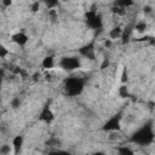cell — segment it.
Instances as JSON below:
<instances>
[{
    "label": "cell",
    "mask_w": 155,
    "mask_h": 155,
    "mask_svg": "<svg viewBox=\"0 0 155 155\" xmlns=\"http://www.w3.org/2000/svg\"><path fill=\"white\" fill-rule=\"evenodd\" d=\"M84 85H85V80L78 76H70L65 80L64 82V90L65 93L69 97H75L78 94H80L84 90Z\"/></svg>",
    "instance_id": "cell-2"
},
{
    "label": "cell",
    "mask_w": 155,
    "mask_h": 155,
    "mask_svg": "<svg viewBox=\"0 0 155 155\" xmlns=\"http://www.w3.org/2000/svg\"><path fill=\"white\" fill-rule=\"evenodd\" d=\"M79 53L81 56H84L85 58L94 59V45H93V42H90V44L82 46L81 48H79Z\"/></svg>",
    "instance_id": "cell-6"
},
{
    "label": "cell",
    "mask_w": 155,
    "mask_h": 155,
    "mask_svg": "<svg viewBox=\"0 0 155 155\" xmlns=\"http://www.w3.org/2000/svg\"><path fill=\"white\" fill-rule=\"evenodd\" d=\"M134 28H136V30H137L138 33H143V31H145V29H147V23H145V22H139V23H137V24L134 25Z\"/></svg>",
    "instance_id": "cell-13"
},
{
    "label": "cell",
    "mask_w": 155,
    "mask_h": 155,
    "mask_svg": "<svg viewBox=\"0 0 155 155\" xmlns=\"http://www.w3.org/2000/svg\"><path fill=\"white\" fill-rule=\"evenodd\" d=\"M19 105H21V99H19L18 97H16V98H13V99L11 101V107H12L13 109H17Z\"/></svg>",
    "instance_id": "cell-15"
},
{
    "label": "cell",
    "mask_w": 155,
    "mask_h": 155,
    "mask_svg": "<svg viewBox=\"0 0 155 155\" xmlns=\"http://www.w3.org/2000/svg\"><path fill=\"white\" fill-rule=\"evenodd\" d=\"M2 4L7 6V5H11V1H2Z\"/></svg>",
    "instance_id": "cell-23"
},
{
    "label": "cell",
    "mask_w": 155,
    "mask_h": 155,
    "mask_svg": "<svg viewBox=\"0 0 155 155\" xmlns=\"http://www.w3.org/2000/svg\"><path fill=\"white\" fill-rule=\"evenodd\" d=\"M48 155H70V154L67 151H63V150H57V151H51Z\"/></svg>",
    "instance_id": "cell-18"
},
{
    "label": "cell",
    "mask_w": 155,
    "mask_h": 155,
    "mask_svg": "<svg viewBox=\"0 0 155 155\" xmlns=\"http://www.w3.org/2000/svg\"><path fill=\"white\" fill-rule=\"evenodd\" d=\"M120 120H121V113L111 116L102 127L103 131H119L120 130Z\"/></svg>",
    "instance_id": "cell-5"
},
{
    "label": "cell",
    "mask_w": 155,
    "mask_h": 155,
    "mask_svg": "<svg viewBox=\"0 0 155 155\" xmlns=\"http://www.w3.org/2000/svg\"><path fill=\"white\" fill-rule=\"evenodd\" d=\"M108 64H109V61H108V59H105V61L103 62V64H102V67H101V68H102V69H105V67H108Z\"/></svg>",
    "instance_id": "cell-21"
},
{
    "label": "cell",
    "mask_w": 155,
    "mask_h": 155,
    "mask_svg": "<svg viewBox=\"0 0 155 155\" xmlns=\"http://www.w3.org/2000/svg\"><path fill=\"white\" fill-rule=\"evenodd\" d=\"M41 64H42V67H44L45 69H51V68L53 67V64H54V62H53V57H52V56H47V57H45Z\"/></svg>",
    "instance_id": "cell-11"
},
{
    "label": "cell",
    "mask_w": 155,
    "mask_h": 155,
    "mask_svg": "<svg viewBox=\"0 0 155 155\" xmlns=\"http://www.w3.org/2000/svg\"><path fill=\"white\" fill-rule=\"evenodd\" d=\"M93 155H103L102 153H96V154H93Z\"/></svg>",
    "instance_id": "cell-24"
},
{
    "label": "cell",
    "mask_w": 155,
    "mask_h": 155,
    "mask_svg": "<svg viewBox=\"0 0 155 155\" xmlns=\"http://www.w3.org/2000/svg\"><path fill=\"white\" fill-rule=\"evenodd\" d=\"M39 6H40L39 2H34V4L31 5V11H33V12H36V11L39 10Z\"/></svg>",
    "instance_id": "cell-19"
},
{
    "label": "cell",
    "mask_w": 155,
    "mask_h": 155,
    "mask_svg": "<svg viewBox=\"0 0 155 155\" xmlns=\"http://www.w3.org/2000/svg\"><path fill=\"white\" fill-rule=\"evenodd\" d=\"M53 114H52V111H51V109L48 108V105H45V108L41 110V113H40V116H39V119L41 120V121H45V122H47V124H50L52 120H53Z\"/></svg>",
    "instance_id": "cell-7"
},
{
    "label": "cell",
    "mask_w": 155,
    "mask_h": 155,
    "mask_svg": "<svg viewBox=\"0 0 155 155\" xmlns=\"http://www.w3.org/2000/svg\"><path fill=\"white\" fill-rule=\"evenodd\" d=\"M12 41L19 46H24L28 42V36L23 31H19V33H16L12 35Z\"/></svg>",
    "instance_id": "cell-8"
},
{
    "label": "cell",
    "mask_w": 155,
    "mask_h": 155,
    "mask_svg": "<svg viewBox=\"0 0 155 155\" xmlns=\"http://www.w3.org/2000/svg\"><path fill=\"white\" fill-rule=\"evenodd\" d=\"M10 151H11L10 145H7V144L1 145V148H0V153H1V155H8V154H10Z\"/></svg>",
    "instance_id": "cell-14"
},
{
    "label": "cell",
    "mask_w": 155,
    "mask_h": 155,
    "mask_svg": "<svg viewBox=\"0 0 155 155\" xmlns=\"http://www.w3.org/2000/svg\"><path fill=\"white\" fill-rule=\"evenodd\" d=\"M22 144H23V137L22 136H17L13 138V142H12V145H13V149H15V154H18L21 148H22Z\"/></svg>",
    "instance_id": "cell-9"
},
{
    "label": "cell",
    "mask_w": 155,
    "mask_h": 155,
    "mask_svg": "<svg viewBox=\"0 0 155 155\" xmlns=\"http://www.w3.org/2000/svg\"><path fill=\"white\" fill-rule=\"evenodd\" d=\"M119 92H120V96L121 97H128V91H127V87L126 86H121L120 90H119Z\"/></svg>",
    "instance_id": "cell-17"
},
{
    "label": "cell",
    "mask_w": 155,
    "mask_h": 155,
    "mask_svg": "<svg viewBox=\"0 0 155 155\" xmlns=\"http://www.w3.org/2000/svg\"><path fill=\"white\" fill-rule=\"evenodd\" d=\"M127 80V74H126V70H124V74H122V79H121V81L122 82H125Z\"/></svg>",
    "instance_id": "cell-22"
},
{
    "label": "cell",
    "mask_w": 155,
    "mask_h": 155,
    "mask_svg": "<svg viewBox=\"0 0 155 155\" xmlns=\"http://www.w3.org/2000/svg\"><path fill=\"white\" fill-rule=\"evenodd\" d=\"M47 144H48L50 147H59L61 142H59V139H57V138H51V139L47 142Z\"/></svg>",
    "instance_id": "cell-16"
},
{
    "label": "cell",
    "mask_w": 155,
    "mask_h": 155,
    "mask_svg": "<svg viewBox=\"0 0 155 155\" xmlns=\"http://www.w3.org/2000/svg\"><path fill=\"white\" fill-rule=\"evenodd\" d=\"M80 58L79 57H63L59 61V67L64 70L71 71L80 68Z\"/></svg>",
    "instance_id": "cell-3"
},
{
    "label": "cell",
    "mask_w": 155,
    "mask_h": 155,
    "mask_svg": "<svg viewBox=\"0 0 155 155\" xmlns=\"http://www.w3.org/2000/svg\"><path fill=\"white\" fill-rule=\"evenodd\" d=\"M117 153H119V155H134V153L128 147H119Z\"/></svg>",
    "instance_id": "cell-12"
},
{
    "label": "cell",
    "mask_w": 155,
    "mask_h": 155,
    "mask_svg": "<svg viewBox=\"0 0 155 155\" xmlns=\"http://www.w3.org/2000/svg\"><path fill=\"white\" fill-rule=\"evenodd\" d=\"M154 138H155V134L153 132L151 121H149L131 136L130 142L139 145H149L154 140Z\"/></svg>",
    "instance_id": "cell-1"
},
{
    "label": "cell",
    "mask_w": 155,
    "mask_h": 155,
    "mask_svg": "<svg viewBox=\"0 0 155 155\" xmlns=\"http://www.w3.org/2000/svg\"><path fill=\"white\" fill-rule=\"evenodd\" d=\"M6 54H7V51L5 50V47H1L0 48V56H1V58H4Z\"/></svg>",
    "instance_id": "cell-20"
},
{
    "label": "cell",
    "mask_w": 155,
    "mask_h": 155,
    "mask_svg": "<svg viewBox=\"0 0 155 155\" xmlns=\"http://www.w3.org/2000/svg\"><path fill=\"white\" fill-rule=\"evenodd\" d=\"M109 36H110V39H117V38L122 36V29L120 27H115L114 29H111L109 31Z\"/></svg>",
    "instance_id": "cell-10"
},
{
    "label": "cell",
    "mask_w": 155,
    "mask_h": 155,
    "mask_svg": "<svg viewBox=\"0 0 155 155\" xmlns=\"http://www.w3.org/2000/svg\"><path fill=\"white\" fill-rule=\"evenodd\" d=\"M87 18V25L92 29H101L102 28V18L99 15H97L96 11H88L86 13Z\"/></svg>",
    "instance_id": "cell-4"
}]
</instances>
